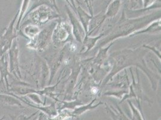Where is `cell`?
Listing matches in <instances>:
<instances>
[{"label":"cell","instance_id":"1","mask_svg":"<svg viewBox=\"0 0 161 120\" xmlns=\"http://www.w3.org/2000/svg\"><path fill=\"white\" fill-rule=\"evenodd\" d=\"M19 16V11L14 16L12 20L10 22L3 31V33L0 35V57L7 52L12 46L14 40L18 37L17 31L14 25L16 19Z\"/></svg>","mask_w":161,"mask_h":120},{"label":"cell","instance_id":"2","mask_svg":"<svg viewBox=\"0 0 161 120\" xmlns=\"http://www.w3.org/2000/svg\"><path fill=\"white\" fill-rule=\"evenodd\" d=\"M19 46L17 38L13 41L12 46L8 51V68L11 74L17 79L20 80L22 75L20 73V65L19 62Z\"/></svg>","mask_w":161,"mask_h":120},{"label":"cell","instance_id":"3","mask_svg":"<svg viewBox=\"0 0 161 120\" xmlns=\"http://www.w3.org/2000/svg\"><path fill=\"white\" fill-rule=\"evenodd\" d=\"M12 75L8 68V60L7 53L3 55L0 57V85L4 82L6 83V89L7 91L9 89V82L8 77Z\"/></svg>","mask_w":161,"mask_h":120},{"label":"cell","instance_id":"4","mask_svg":"<svg viewBox=\"0 0 161 120\" xmlns=\"http://www.w3.org/2000/svg\"><path fill=\"white\" fill-rule=\"evenodd\" d=\"M0 103L5 106L24 107L19 99L10 94L2 92H0Z\"/></svg>","mask_w":161,"mask_h":120},{"label":"cell","instance_id":"5","mask_svg":"<svg viewBox=\"0 0 161 120\" xmlns=\"http://www.w3.org/2000/svg\"><path fill=\"white\" fill-rule=\"evenodd\" d=\"M29 2H30V0H23L22 1L20 10H19V16H18V20H17L16 25V27H15V28H16V30H19V28H20V23H21V21H22V19L24 16V14L27 10L28 4H29Z\"/></svg>","mask_w":161,"mask_h":120},{"label":"cell","instance_id":"6","mask_svg":"<svg viewBox=\"0 0 161 120\" xmlns=\"http://www.w3.org/2000/svg\"><path fill=\"white\" fill-rule=\"evenodd\" d=\"M38 30H39L38 28L36 27L28 25L24 28V30L23 32L27 37H33L37 33Z\"/></svg>","mask_w":161,"mask_h":120},{"label":"cell","instance_id":"7","mask_svg":"<svg viewBox=\"0 0 161 120\" xmlns=\"http://www.w3.org/2000/svg\"><path fill=\"white\" fill-rule=\"evenodd\" d=\"M119 1H115L113 2V4H111V8H109V10L108 12V16H114V14H115L116 13H117V11L119 10Z\"/></svg>","mask_w":161,"mask_h":120},{"label":"cell","instance_id":"8","mask_svg":"<svg viewBox=\"0 0 161 120\" xmlns=\"http://www.w3.org/2000/svg\"><path fill=\"white\" fill-rule=\"evenodd\" d=\"M30 117L27 118L26 117H25L24 115H19L16 117H14V118L13 119V120H28L30 119Z\"/></svg>","mask_w":161,"mask_h":120},{"label":"cell","instance_id":"9","mask_svg":"<svg viewBox=\"0 0 161 120\" xmlns=\"http://www.w3.org/2000/svg\"><path fill=\"white\" fill-rule=\"evenodd\" d=\"M4 118H5V117L4 116V117H2L1 118H0V120H4Z\"/></svg>","mask_w":161,"mask_h":120}]
</instances>
